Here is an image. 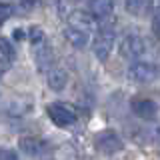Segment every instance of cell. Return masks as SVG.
I'll use <instances>...</instances> for the list:
<instances>
[{
	"label": "cell",
	"mask_w": 160,
	"mask_h": 160,
	"mask_svg": "<svg viewBox=\"0 0 160 160\" xmlns=\"http://www.w3.org/2000/svg\"><path fill=\"white\" fill-rule=\"evenodd\" d=\"M114 30L112 28H100L96 32V36L92 40V50H94V56H96L100 62H106L110 52H112L114 46Z\"/></svg>",
	"instance_id": "6da1fadb"
},
{
	"label": "cell",
	"mask_w": 160,
	"mask_h": 160,
	"mask_svg": "<svg viewBox=\"0 0 160 160\" xmlns=\"http://www.w3.org/2000/svg\"><path fill=\"white\" fill-rule=\"evenodd\" d=\"M94 146L98 148V152L102 154H114L118 150H122V138L118 136V132L114 130H102L94 138Z\"/></svg>",
	"instance_id": "7a4b0ae2"
},
{
	"label": "cell",
	"mask_w": 160,
	"mask_h": 160,
	"mask_svg": "<svg viewBox=\"0 0 160 160\" xmlns=\"http://www.w3.org/2000/svg\"><path fill=\"white\" fill-rule=\"evenodd\" d=\"M158 76V70L150 62H134L128 68V78L134 84H148Z\"/></svg>",
	"instance_id": "3957f363"
},
{
	"label": "cell",
	"mask_w": 160,
	"mask_h": 160,
	"mask_svg": "<svg viewBox=\"0 0 160 160\" xmlns=\"http://www.w3.org/2000/svg\"><path fill=\"white\" fill-rule=\"evenodd\" d=\"M144 50H146V44H144V40L140 34H128V36L122 38V42H120V54H122L124 58H138L144 54Z\"/></svg>",
	"instance_id": "277c9868"
},
{
	"label": "cell",
	"mask_w": 160,
	"mask_h": 160,
	"mask_svg": "<svg viewBox=\"0 0 160 160\" xmlns=\"http://www.w3.org/2000/svg\"><path fill=\"white\" fill-rule=\"evenodd\" d=\"M46 114L50 116V120H52L56 126H62V128H64V126H70V124L76 122V114H74L68 106H64V104H58V102L48 104Z\"/></svg>",
	"instance_id": "5b68a950"
},
{
	"label": "cell",
	"mask_w": 160,
	"mask_h": 160,
	"mask_svg": "<svg viewBox=\"0 0 160 160\" xmlns=\"http://www.w3.org/2000/svg\"><path fill=\"white\" fill-rule=\"evenodd\" d=\"M70 26L88 36V34L94 30V26H96V20H94L92 14L82 12V10H76V12L70 14Z\"/></svg>",
	"instance_id": "8992f818"
},
{
	"label": "cell",
	"mask_w": 160,
	"mask_h": 160,
	"mask_svg": "<svg viewBox=\"0 0 160 160\" xmlns=\"http://www.w3.org/2000/svg\"><path fill=\"white\" fill-rule=\"evenodd\" d=\"M130 106H132V112L142 120H152L156 116V112H158L156 102L150 100V98H134Z\"/></svg>",
	"instance_id": "52a82bcc"
},
{
	"label": "cell",
	"mask_w": 160,
	"mask_h": 160,
	"mask_svg": "<svg viewBox=\"0 0 160 160\" xmlns=\"http://www.w3.org/2000/svg\"><path fill=\"white\" fill-rule=\"evenodd\" d=\"M46 80H48V86L54 90V92H62L68 84V72L60 66H52L46 72Z\"/></svg>",
	"instance_id": "ba28073f"
},
{
	"label": "cell",
	"mask_w": 160,
	"mask_h": 160,
	"mask_svg": "<svg viewBox=\"0 0 160 160\" xmlns=\"http://www.w3.org/2000/svg\"><path fill=\"white\" fill-rule=\"evenodd\" d=\"M18 144L22 148V152L28 154V156H40L46 150V142L38 136H22Z\"/></svg>",
	"instance_id": "9c48e42d"
},
{
	"label": "cell",
	"mask_w": 160,
	"mask_h": 160,
	"mask_svg": "<svg viewBox=\"0 0 160 160\" xmlns=\"http://www.w3.org/2000/svg\"><path fill=\"white\" fill-rule=\"evenodd\" d=\"M34 60H36L38 70H44V72H48V70L54 66V54H52V48H50L48 44H44V42L38 44L36 54H34Z\"/></svg>",
	"instance_id": "30bf717a"
},
{
	"label": "cell",
	"mask_w": 160,
	"mask_h": 160,
	"mask_svg": "<svg viewBox=\"0 0 160 160\" xmlns=\"http://www.w3.org/2000/svg\"><path fill=\"white\" fill-rule=\"evenodd\" d=\"M154 2L152 0H124V8H126L128 14L132 16H146V14L152 12Z\"/></svg>",
	"instance_id": "8fae6325"
},
{
	"label": "cell",
	"mask_w": 160,
	"mask_h": 160,
	"mask_svg": "<svg viewBox=\"0 0 160 160\" xmlns=\"http://www.w3.org/2000/svg\"><path fill=\"white\" fill-rule=\"evenodd\" d=\"M114 2L112 0H92L90 2V14L94 16V20H106L112 14Z\"/></svg>",
	"instance_id": "7c38bea8"
},
{
	"label": "cell",
	"mask_w": 160,
	"mask_h": 160,
	"mask_svg": "<svg viewBox=\"0 0 160 160\" xmlns=\"http://www.w3.org/2000/svg\"><path fill=\"white\" fill-rule=\"evenodd\" d=\"M64 36H66V40L70 44H72L74 48H84L88 44V36L82 32H78V30H74L72 26H68L66 30H64Z\"/></svg>",
	"instance_id": "4fadbf2b"
},
{
	"label": "cell",
	"mask_w": 160,
	"mask_h": 160,
	"mask_svg": "<svg viewBox=\"0 0 160 160\" xmlns=\"http://www.w3.org/2000/svg\"><path fill=\"white\" fill-rule=\"evenodd\" d=\"M0 52H2L4 58H10V60L16 56V50H14V46L10 44V40H6L4 36H0Z\"/></svg>",
	"instance_id": "5bb4252c"
},
{
	"label": "cell",
	"mask_w": 160,
	"mask_h": 160,
	"mask_svg": "<svg viewBox=\"0 0 160 160\" xmlns=\"http://www.w3.org/2000/svg\"><path fill=\"white\" fill-rule=\"evenodd\" d=\"M28 38H30V42H32V44H42L44 42V30L38 28V26L28 28Z\"/></svg>",
	"instance_id": "9a60e30c"
},
{
	"label": "cell",
	"mask_w": 160,
	"mask_h": 160,
	"mask_svg": "<svg viewBox=\"0 0 160 160\" xmlns=\"http://www.w3.org/2000/svg\"><path fill=\"white\" fill-rule=\"evenodd\" d=\"M14 12H16V8H14L12 4L0 2V24H2L4 20H8L10 16H14Z\"/></svg>",
	"instance_id": "2e32d148"
},
{
	"label": "cell",
	"mask_w": 160,
	"mask_h": 160,
	"mask_svg": "<svg viewBox=\"0 0 160 160\" xmlns=\"http://www.w3.org/2000/svg\"><path fill=\"white\" fill-rule=\"evenodd\" d=\"M0 160H18V154L10 148H0Z\"/></svg>",
	"instance_id": "e0dca14e"
},
{
	"label": "cell",
	"mask_w": 160,
	"mask_h": 160,
	"mask_svg": "<svg viewBox=\"0 0 160 160\" xmlns=\"http://www.w3.org/2000/svg\"><path fill=\"white\" fill-rule=\"evenodd\" d=\"M152 32H154V36L160 38V10L154 14V20H152Z\"/></svg>",
	"instance_id": "ac0fdd59"
},
{
	"label": "cell",
	"mask_w": 160,
	"mask_h": 160,
	"mask_svg": "<svg viewBox=\"0 0 160 160\" xmlns=\"http://www.w3.org/2000/svg\"><path fill=\"white\" fill-rule=\"evenodd\" d=\"M20 2H22L24 6H32V4H36V0H20Z\"/></svg>",
	"instance_id": "d6986e66"
}]
</instances>
